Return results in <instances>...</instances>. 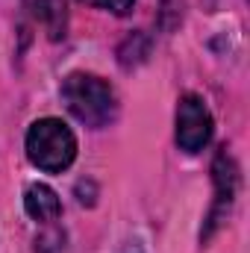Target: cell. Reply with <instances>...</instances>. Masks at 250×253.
Returning <instances> with one entry per match:
<instances>
[{"label": "cell", "mask_w": 250, "mask_h": 253, "mask_svg": "<svg viewBox=\"0 0 250 253\" xmlns=\"http://www.w3.org/2000/svg\"><path fill=\"white\" fill-rule=\"evenodd\" d=\"M83 3L97 6V9H106V12H112V15H129L132 6H135V0H83Z\"/></svg>", "instance_id": "6"}, {"label": "cell", "mask_w": 250, "mask_h": 253, "mask_svg": "<svg viewBox=\"0 0 250 253\" xmlns=\"http://www.w3.org/2000/svg\"><path fill=\"white\" fill-rule=\"evenodd\" d=\"M212 174H215V191H218V200H215V209H212V224H218L221 215H227L230 203H233V194H236V165L230 162L227 150H221L215 156V165H212Z\"/></svg>", "instance_id": "4"}, {"label": "cell", "mask_w": 250, "mask_h": 253, "mask_svg": "<svg viewBox=\"0 0 250 253\" xmlns=\"http://www.w3.org/2000/svg\"><path fill=\"white\" fill-rule=\"evenodd\" d=\"M27 156L39 171L59 174L77 159V135L59 118H42L27 129Z\"/></svg>", "instance_id": "2"}, {"label": "cell", "mask_w": 250, "mask_h": 253, "mask_svg": "<svg viewBox=\"0 0 250 253\" xmlns=\"http://www.w3.org/2000/svg\"><path fill=\"white\" fill-rule=\"evenodd\" d=\"M62 100L68 106V112L80 121V124L91 126V129H100V126H109L118 115V97H115V88L97 77V74H71L65 77L62 83Z\"/></svg>", "instance_id": "1"}, {"label": "cell", "mask_w": 250, "mask_h": 253, "mask_svg": "<svg viewBox=\"0 0 250 253\" xmlns=\"http://www.w3.org/2000/svg\"><path fill=\"white\" fill-rule=\"evenodd\" d=\"M24 209H27V215L33 221H44L47 224V221H56L62 215V200H59V194L50 186L33 183L30 189L24 191Z\"/></svg>", "instance_id": "5"}, {"label": "cell", "mask_w": 250, "mask_h": 253, "mask_svg": "<svg viewBox=\"0 0 250 253\" xmlns=\"http://www.w3.org/2000/svg\"><path fill=\"white\" fill-rule=\"evenodd\" d=\"M215 121L203 97L197 94H183L177 103V144L186 153H197L212 141Z\"/></svg>", "instance_id": "3"}]
</instances>
